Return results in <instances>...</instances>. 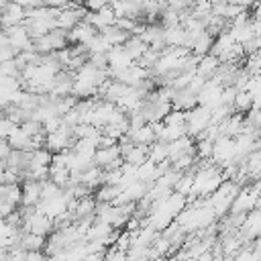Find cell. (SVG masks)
Wrapping results in <instances>:
<instances>
[{
	"instance_id": "9",
	"label": "cell",
	"mask_w": 261,
	"mask_h": 261,
	"mask_svg": "<svg viewBox=\"0 0 261 261\" xmlns=\"http://www.w3.org/2000/svg\"><path fill=\"white\" fill-rule=\"evenodd\" d=\"M43 245H45V237H39L33 232H20L18 243H16V247H20L27 253L29 251H43Z\"/></svg>"
},
{
	"instance_id": "5",
	"label": "cell",
	"mask_w": 261,
	"mask_h": 261,
	"mask_svg": "<svg viewBox=\"0 0 261 261\" xmlns=\"http://www.w3.org/2000/svg\"><path fill=\"white\" fill-rule=\"evenodd\" d=\"M196 106H198V98H196V94H192L188 88L177 90L175 96H173V100H171V108H173V110L188 112V110H192V108H196Z\"/></svg>"
},
{
	"instance_id": "14",
	"label": "cell",
	"mask_w": 261,
	"mask_h": 261,
	"mask_svg": "<svg viewBox=\"0 0 261 261\" xmlns=\"http://www.w3.org/2000/svg\"><path fill=\"white\" fill-rule=\"evenodd\" d=\"M147 149L149 147H143V145H133L128 151H126V155H122V161L124 163H130V165H141V163H145L147 161Z\"/></svg>"
},
{
	"instance_id": "13",
	"label": "cell",
	"mask_w": 261,
	"mask_h": 261,
	"mask_svg": "<svg viewBox=\"0 0 261 261\" xmlns=\"http://www.w3.org/2000/svg\"><path fill=\"white\" fill-rule=\"evenodd\" d=\"M122 47H124V51L128 53V57H130L133 61H137V59H139V57L149 49V47H147L139 37H135V35H130V37L124 41V45H122Z\"/></svg>"
},
{
	"instance_id": "15",
	"label": "cell",
	"mask_w": 261,
	"mask_h": 261,
	"mask_svg": "<svg viewBox=\"0 0 261 261\" xmlns=\"http://www.w3.org/2000/svg\"><path fill=\"white\" fill-rule=\"evenodd\" d=\"M253 106H259V104H255L253 98H251L247 92H237V96H234V100H232V110H234L237 114H245V112H249Z\"/></svg>"
},
{
	"instance_id": "11",
	"label": "cell",
	"mask_w": 261,
	"mask_h": 261,
	"mask_svg": "<svg viewBox=\"0 0 261 261\" xmlns=\"http://www.w3.org/2000/svg\"><path fill=\"white\" fill-rule=\"evenodd\" d=\"M216 67H218V59H216V57H212V55H204V57H200V59H198L196 75H200V77H204V80L208 82V80L214 75Z\"/></svg>"
},
{
	"instance_id": "12",
	"label": "cell",
	"mask_w": 261,
	"mask_h": 261,
	"mask_svg": "<svg viewBox=\"0 0 261 261\" xmlns=\"http://www.w3.org/2000/svg\"><path fill=\"white\" fill-rule=\"evenodd\" d=\"M212 41H214V37H210L206 31L200 33L198 39L194 41V45L190 47V53L196 55V57H204V55H208V53H210V47H212Z\"/></svg>"
},
{
	"instance_id": "6",
	"label": "cell",
	"mask_w": 261,
	"mask_h": 261,
	"mask_svg": "<svg viewBox=\"0 0 261 261\" xmlns=\"http://www.w3.org/2000/svg\"><path fill=\"white\" fill-rule=\"evenodd\" d=\"M10 149H16V151H35L33 149V141L29 135H24V130L20 126H16L8 137H6Z\"/></svg>"
},
{
	"instance_id": "22",
	"label": "cell",
	"mask_w": 261,
	"mask_h": 261,
	"mask_svg": "<svg viewBox=\"0 0 261 261\" xmlns=\"http://www.w3.org/2000/svg\"><path fill=\"white\" fill-rule=\"evenodd\" d=\"M20 128L24 130V135H29V137H35V135H39V133H43V126H41V122H37V120H24L22 124H20Z\"/></svg>"
},
{
	"instance_id": "19",
	"label": "cell",
	"mask_w": 261,
	"mask_h": 261,
	"mask_svg": "<svg viewBox=\"0 0 261 261\" xmlns=\"http://www.w3.org/2000/svg\"><path fill=\"white\" fill-rule=\"evenodd\" d=\"M51 155H53V153H49L45 147L35 149V151H31V163H33V165L49 167V163H51Z\"/></svg>"
},
{
	"instance_id": "26",
	"label": "cell",
	"mask_w": 261,
	"mask_h": 261,
	"mask_svg": "<svg viewBox=\"0 0 261 261\" xmlns=\"http://www.w3.org/2000/svg\"><path fill=\"white\" fill-rule=\"evenodd\" d=\"M10 145H8V141L6 139H0V161H6V157L10 155Z\"/></svg>"
},
{
	"instance_id": "20",
	"label": "cell",
	"mask_w": 261,
	"mask_h": 261,
	"mask_svg": "<svg viewBox=\"0 0 261 261\" xmlns=\"http://www.w3.org/2000/svg\"><path fill=\"white\" fill-rule=\"evenodd\" d=\"M59 194H61V188H57L53 181H49V179L41 181V200H51Z\"/></svg>"
},
{
	"instance_id": "2",
	"label": "cell",
	"mask_w": 261,
	"mask_h": 261,
	"mask_svg": "<svg viewBox=\"0 0 261 261\" xmlns=\"http://www.w3.org/2000/svg\"><path fill=\"white\" fill-rule=\"evenodd\" d=\"M234 155H237L234 139H230V137H218V139L212 143V155H210V161H212L214 165H222V163L230 161Z\"/></svg>"
},
{
	"instance_id": "28",
	"label": "cell",
	"mask_w": 261,
	"mask_h": 261,
	"mask_svg": "<svg viewBox=\"0 0 261 261\" xmlns=\"http://www.w3.org/2000/svg\"><path fill=\"white\" fill-rule=\"evenodd\" d=\"M228 4H234V6H241L245 10H249V6L253 4V0H226Z\"/></svg>"
},
{
	"instance_id": "17",
	"label": "cell",
	"mask_w": 261,
	"mask_h": 261,
	"mask_svg": "<svg viewBox=\"0 0 261 261\" xmlns=\"http://www.w3.org/2000/svg\"><path fill=\"white\" fill-rule=\"evenodd\" d=\"M122 192V188L120 186H106V184H102L98 190H96V196H94V200L96 202H114V198L118 196Z\"/></svg>"
},
{
	"instance_id": "30",
	"label": "cell",
	"mask_w": 261,
	"mask_h": 261,
	"mask_svg": "<svg viewBox=\"0 0 261 261\" xmlns=\"http://www.w3.org/2000/svg\"><path fill=\"white\" fill-rule=\"evenodd\" d=\"M8 2H10V0H0V8H2V10H4V8H6V4H8Z\"/></svg>"
},
{
	"instance_id": "31",
	"label": "cell",
	"mask_w": 261,
	"mask_h": 261,
	"mask_svg": "<svg viewBox=\"0 0 261 261\" xmlns=\"http://www.w3.org/2000/svg\"><path fill=\"white\" fill-rule=\"evenodd\" d=\"M0 114H2V106H0Z\"/></svg>"
},
{
	"instance_id": "25",
	"label": "cell",
	"mask_w": 261,
	"mask_h": 261,
	"mask_svg": "<svg viewBox=\"0 0 261 261\" xmlns=\"http://www.w3.org/2000/svg\"><path fill=\"white\" fill-rule=\"evenodd\" d=\"M14 57H16V53H14V49H12L10 45L0 47V63H2V61H10V59H14Z\"/></svg>"
},
{
	"instance_id": "29",
	"label": "cell",
	"mask_w": 261,
	"mask_h": 261,
	"mask_svg": "<svg viewBox=\"0 0 261 261\" xmlns=\"http://www.w3.org/2000/svg\"><path fill=\"white\" fill-rule=\"evenodd\" d=\"M4 161H0V184H2V177H4Z\"/></svg>"
},
{
	"instance_id": "21",
	"label": "cell",
	"mask_w": 261,
	"mask_h": 261,
	"mask_svg": "<svg viewBox=\"0 0 261 261\" xmlns=\"http://www.w3.org/2000/svg\"><path fill=\"white\" fill-rule=\"evenodd\" d=\"M59 124H61V116H57V114H53V116H49V118H45V120L41 122V126H43V133H45V135L55 133V130L59 128Z\"/></svg>"
},
{
	"instance_id": "10",
	"label": "cell",
	"mask_w": 261,
	"mask_h": 261,
	"mask_svg": "<svg viewBox=\"0 0 261 261\" xmlns=\"http://www.w3.org/2000/svg\"><path fill=\"white\" fill-rule=\"evenodd\" d=\"M102 37H104V41L110 45V47H116V45H124V41L130 37L128 33H124V31H120L118 27H114V24H110V27H104L102 31H98Z\"/></svg>"
},
{
	"instance_id": "1",
	"label": "cell",
	"mask_w": 261,
	"mask_h": 261,
	"mask_svg": "<svg viewBox=\"0 0 261 261\" xmlns=\"http://www.w3.org/2000/svg\"><path fill=\"white\" fill-rule=\"evenodd\" d=\"M210 124V110L204 106H196L186 112V135L196 139Z\"/></svg>"
},
{
	"instance_id": "27",
	"label": "cell",
	"mask_w": 261,
	"mask_h": 261,
	"mask_svg": "<svg viewBox=\"0 0 261 261\" xmlns=\"http://www.w3.org/2000/svg\"><path fill=\"white\" fill-rule=\"evenodd\" d=\"M22 261H45V255L43 251H29Z\"/></svg>"
},
{
	"instance_id": "7",
	"label": "cell",
	"mask_w": 261,
	"mask_h": 261,
	"mask_svg": "<svg viewBox=\"0 0 261 261\" xmlns=\"http://www.w3.org/2000/svg\"><path fill=\"white\" fill-rule=\"evenodd\" d=\"M163 43L165 47H184L186 45V31L181 24L163 29Z\"/></svg>"
},
{
	"instance_id": "4",
	"label": "cell",
	"mask_w": 261,
	"mask_h": 261,
	"mask_svg": "<svg viewBox=\"0 0 261 261\" xmlns=\"http://www.w3.org/2000/svg\"><path fill=\"white\" fill-rule=\"evenodd\" d=\"M116 159H120V151H118V145H112V147H104V149H96L94 155H92V163L100 169H108Z\"/></svg>"
},
{
	"instance_id": "8",
	"label": "cell",
	"mask_w": 261,
	"mask_h": 261,
	"mask_svg": "<svg viewBox=\"0 0 261 261\" xmlns=\"http://www.w3.org/2000/svg\"><path fill=\"white\" fill-rule=\"evenodd\" d=\"M126 137H128V141L133 143V145H143V147H149L151 143H155V135H153V130H151V124L147 122V124H143L141 128H137V130H128L126 133Z\"/></svg>"
},
{
	"instance_id": "16",
	"label": "cell",
	"mask_w": 261,
	"mask_h": 261,
	"mask_svg": "<svg viewBox=\"0 0 261 261\" xmlns=\"http://www.w3.org/2000/svg\"><path fill=\"white\" fill-rule=\"evenodd\" d=\"M147 159L153 161L155 165L161 163V161H165L167 159V143H161V141L151 143L149 149H147Z\"/></svg>"
},
{
	"instance_id": "23",
	"label": "cell",
	"mask_w": 261,
	"mask_h": 261,
	"mask_svg": "<svg viewBox=\"0 0 261 261\" xmlns=\"http://www.w3.org/2000/svg\"><path fill=\"white\" fill-rule=\"evenodd\" d=\"M14 128H16V124H14V122H10L4 114H0V139H6Z\"/></svg>"
},
{
	"instance_id": "18",
	"label": "cell",
	"mask_w": 261,
	"mask_h": 261,
	"mask_svg": "<svg viewBox=\"0 0 261 261\" xmlns=\"http://www.w3.org/2000/svg\"><path fill=\"white\" fill-rule=\"evenodd\" d=\"M165 126H181V124H186V112H181V110H169L165 116H163V120H161Z\"/></svg>"
},
{
	"instance_id": "24",
	"label": "cell",
	"mask_w": 261,
	"mask_h": 261,
	"mask_svg": "<svg viewBox=\"0 0 261 261\" xmlns=\"http://www.w3.org/2000/svg\"><path fill=\"white\" fill-rule=\"evenodd\" d=\"M108 4V0H84V8L88 10V12H98L100 8H104Z\"/></svg>"
},
{
	"instance_id": "3",
	"label": "cell",
	"mask_w": 261,
	"mask_h": 261,
	"mask_svg": "<svg viewBox=\"0 0 261 261\" xmlns=\"http://www.w3.org/2000/svg\"><path fill=\"white\" fill-rule=\"evenodd\" d=\"M41 202V181L24 179L20 186V206H37Z\"/></svg>"
}]
</instances>
